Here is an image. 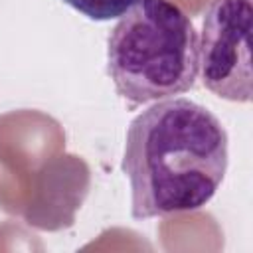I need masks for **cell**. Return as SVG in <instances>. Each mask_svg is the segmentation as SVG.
Instances as JSON below:
<instances>
[{
  "label": "cell",
  "instance_id": "6da1fadb",
  "mask_svg": "<svg viewBox=\"0 0 253 253\" xmlns=\"http://www.w3.org/2000/svg\"><path fill=\"white\" fill-rule=\"evenodd\" d=\"M227 132L204 105L162 99L138 113L126 130L123 172L134 219L202 210L227 172Z\"/></svg>",
  "mask_w": 253,
  "mask_h": 253
},
{
  "label": "cell",
  "instance_id": "7a4b0ae2",
  "mask_svg": "<svg viewBox=\"0 0 253 253\" xmlns=\"http://www.w3.org/2000/svg\"><path fill=\"white\" fill-rule=\"evenodd\" d=\"M107 73L130 105L190 91L200 73V38L172 0H142L125 12L107 42Z\"/></svg>",
  "mask_w": 253,
  "mask_h": 253
},
{
  "label": "cell",
  "instance_id": "3957f363",
  "mask_svg": "<svg viewBox=\"0 0 253 253\" xmlns=\"http://www.w3.org/2000/svg\"><path fill=\"white\" fill-rule=\"evenodd\" d=\"M253 0H211L200 38L202 83L213 95L251 101V8Z\"/></svg>",
  "mask_w": 253,
  "mask_h": 253
},
{
  "label": "cell",
  "instance_id": "277c9868",
  "mask_svg": "<svg viewBox=\"0 0 253 253\" xmlns=\"http://www.w3.org/2000/svg\"><path fill=\"white\" fill-rule=\"evenodd\" d=\"M63 2L89 20L109 22L121 18L125 12H128L132 6H136L142 0H63Z\"/></svg>",
  "mask_w": 253,
  "mask_h": 253
}]
</instances>
